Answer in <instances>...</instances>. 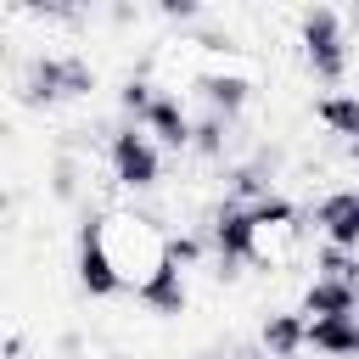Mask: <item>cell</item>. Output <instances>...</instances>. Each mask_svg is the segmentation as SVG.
I'll list each match as a JSON object with an SVG mask.
<instances>
[{
  "mask_svg": "<svg viewBox=\"0 0 359 359\" xmlns=\"http://www.w3.org/2000/svg\"><path fill=\"white\" fill-rule=\"evenodd\" d=\"M258 224H252V213H247V202H236V196H224L219 202V213H213V224H208V247H213V275L219 280H236L241 275V264H264V247H258Z\"/></svg>",
  "mask_w": 359,
  "mask_h": 359,
  "instance_id": "1",
  "label": "cell"
},
{
  "mask_svg": "<svg viewBox=\"0 0 359 359\" xmlns=\"http://www.w3.org/2000/svg\"><path fill=\"white\" fill-rule=\"evenodd\" d=\"M303 62L320 84H342L348 79V28L342 11L331 6H309L303 11Z\"/></svg>",
  "mask_w": 359,
  "mask_h": 359,
  "instance_id": "2",
  "label": "cell"
},
{
  "mask_svg": "<svg viewBox=\"0 0 359 359\" xmlns=\"http://www.w3.org/2000/svg\"><path fill=\"white\" fill-rule=\"evenodd\" d=\"M73 269H79L84 297H118L123 292V269L107 247V213L101 208H84V219H79V264Z\"/></svg>",
  "mask_w": 359,
  "mask_h": 359,
  "instance_id": "3",
  "label": "cell"
},
{
  "mask_svg": "<svg viewBox=\"0 0 359 359\" xmlns=\"http://www.w3.org/2000/svg\"><path fill=\"white\" fill-rule=\"evenodd\" d=\"M107 168H112V180L123 191H151L163 180V151L140 123H118L107 135Z\"/></svg>",
  "mask_w": 359,
  "mask_h": 359,
  "instance_id": "4",
  "label": "cell"
},
{
  "mask_svg": "<svg viewBox=\"0 0 359 359\" xmlns=\"http://www.w3.org/2000/svg\"><path fill=\"white\" fill-rule=\"evenodd\" d=\"M17 90H22V101H28V107L73 101V90H67V56H50V50L28 56V62H22V79H17Z\"/></svg>",
  "mask_w": 359,
  "mask_h": 359,
  "instance_id": "5",
  "label": "cell"
},
{
  "mask_svg": "<svg viewBox=\"0 0 359 359\" xmlns=\"http://www.w3.org/2000/svg\"><path fill=\"white\" fill-rule=\"evenodd\" d=\"M314 224H320V236H325L331 247L359 252V185H342V191L320 196V202H314Z\"/></svg>",
  "mask_w": 359,
  "mask_h": 359,
  "instance_id": "6",
  "label": "cell"
},
{
  "mask_svg": "<svg viewBox=\"0 0 359 359\" xmlns=\"http://www.w3.org/2000/svg\"><path fill=\"white\" fill-rule=\"evenodd\" d=\"M135 297L151 309V314H163V320H174V314H185L191 309V292H185V269H174L168 258H157L146 275H140V286H135Z\"/></svg>",
  "mask_w": 359,
  "mask_h": 359,
  "instance_id": "7",
  "label": "cell"
},
{
  "mask_svg": "<svg viewBox=\"0 0 359 359\" xmlns=\"http://www.w3.org/2000/svg\"><path fill=\"white\" fill-rule=\"evenodd\" d=\"M191 90H196V101H202L213 118H224V123H236V118L247 112V101H252L247 73H196Z\"/></svg>",
  "mask_w": 359,
  "mask_h": 359,
  "instance_id": "8",
  "label": "cell"
},
{
  "mask_svg": "<svg viewBox=\"0 0 359 359\" xmlns=\"http://www.w3.org/2000/svg\"><path fill=\"white\" fill-rule=\"evenodd\" d=\"M140 129H146L157 146H168V151H185V146H191V129H196V118L185 112V101H180V95H157Z\"/></svg>",
  "mask_w": 359,
  "mask_h": 359,
  "instance_id": "9",
  "label": "cell"
},
{
  "mask_svg": "<svg viewBox=\"0 0 359 359\" xmlns=\"http://www.w3.org/2000/svg\"><path fill=\"white\" fill-rule=\"evenodd\" d=\"M297 314H303V320H342V314H359V286L314 275L309 292H303V309H297Z\"/></svg>",
  "mask_w": 359,
  "mask_h": 359,
  "instance_id": "10",
  "label": "cell"
},
{
  "mask_svg": "<svg viewBox=\"0 0 359 359\" xmlns=\"http://www.w3.org/2000/svg\"><path fill=\"white\" fill-rule=\"evenodd\" d=\"M275 168H280V151H275V146H258L247 163L230 168V196H236V202H258V196H269Z\"/></svg>",
  "mask_w": 359,
  "mask_h": 359,
  "instance_id": "11",
  "label": "cell"
},
{
  "mask_svg": "<svg viewBox=\"0 0 359 359\" xmlns=\"http://www.w3.org/2000/svg\"><path fill=\"white\" fill-rule=\"evenodd\" d=\"M309 348L325 359H359V314L342 320H309Z\"/></svg>",
  "mask_w": 359,
  "mask_h": 359,
  "instance_id": "12",
  "label": "cell"
},
{
  "mask_svg": "<svg viewBox=\"0 0 359 359\" xmlns=\"http://www.w3.org/2000/svg\"><path fill=\"white\" fill-rule=\"evenodd\" d=\"M258 348L269 359H297V348H309V320L303 314H269L258 331Z\"/></svg>",
  "mask_w": 359,
  "mask_h": 359,
  "instance_id": "13",
  "label": "cell"
},
{
  "mask_svg": "<svg viewBox=\"0 0 359 359\" xmlns=\"http://www.w3.org/2000/svg\"><path fill=\"white\" fill-rule=\"evenodd\" d=\"M314 118L331 129V135H359V90H325L320 101H314Z\"/></svg>",
  "mask_w": 359,
  "mask_h": 359,
  "instance_id": "14",
  "label": "cell"
},
{
  "mask_svg": "<svg viewBox=\"0 0 359 359\" xmlns=\"http://www.w3.org/2000/svg\"><path fill=\"white\" fill-rule=\"evenodd\" d=\"M230 129H236V123H224V118L202 112V118H196V129H191V151H196V157H208V163H219V157L230 151Z\"/></svg>",
  "mask_w": 359,
  "mask_h": 359,
  "instance_id": "15",
  "label": "cell"
},
{
  "mask_svg": "<svg viewBox=\"0 0 359 359\" xmlns=\"http://www.w3.org/2000/svg\"><path fill=\"white\" fill-rule=\"evenodd\" d=\"M247 213H252V224H258V230H286V224H297V202H292V196H280V191H269V196L247 202Z\"/></svg>",
  "mask_w": 359,
  "mask_h": 359,
  "instance_id": "16",
  "label": "cell"
},
{
  "mask_svg": "<svg viewBox=\"0 0 359 359\" xmlns=\"http://www.w3.org/2000/svg\"><path fill=\"white\" fill-rule=\"evenodd\" d=\"M163 258L174 269H196L208 258V236L202 230H174V236H163Z\"/></svg>",
  "mask_w": 359,
  "mask_h": 359,
  "instance_id": "17",
  "label": "cell"
},
{
  "mask_svg": "<svg viewBox=\"0 0 359 359\" xmlns=\"http://www.w3.org/2000/svg\"><path fill=\"white\" fill-rule=\"evenodd\" d=\"M151 101H157V90L146 84V73H129V79H123V90H118V107H123V118H129V123H146Z\"/></svg>",
  "mask_w": 359,
  "mask_h": 359,
  "instance_id": "18",
  "label": "cell"
},
{
  "mask_svg": "<svg viewBox=\"0 0 359 359\" xmlns=\"http://www.w3.org/2000/svg\"><path fill=\"white\" fill-rule=\"evenodd\" d=\"M79 180H84V163L79 157H56L50 163V196L56 202H79Z\"/></svg>",
  "mask_w": 359,
  "mask_h": 359,
  "instance_id": "19",
  "label": "cell"
},
{
  "mask_svg": "<svg viewBox=\"0 0 359 359\" xmlns=\"http://www.w3.org/2000/svg\"><path fill=\"white\" fill-rule=\"evenodd\" d=\"M95 84H101V79H95V67H90L84 56H73V50H67V90H73V101H84Z\"/></svg>",
  "mask_w": 359,
  "mask_h": 359,
  "instance_id": "20",
  "label": "cell"
},
{
  "mask_svg": "<svg viewBox=\"0 0 359 359\" xmlns=\"http://www.w3.org/2000/svg\"><path fill=\"white\" fill-rule=\"evenodd\" d=\"M157 11H163L168 22H196V17H202V6H196V0H163Z\"/></svg>",
  "mask_w": 359,
  "mask_h": 359,
  "instance_id": "21",
  "label": "cell"
},
{
  "mask_svg": "<svg viewBox=\"0 0 359 359\" xmlns=\"http://www.w3.org/2000/svg\"><path fill=\"white\" fill-rule=\"evenodd\" d=\"M236 359H269L264 348H236Z\"/></svg>",
  "mask_w": 359,
  "mask_h": 359,
  "instance_id": "22",
  "label": "cell"
},
{
  "mask_svg": "<svg viewBox=\"0 0 359 359\" xmlns=\"http://www.w3.org/2000/svg\"><path fill=\"white\" fill-rule=\"evenodd\" d=\"M348 157H353V163H359V135H353V140H348Z\"/></svg>",
  "mask_w": 359,
  "mask_h": 359,
  "instance_id": "23",
  "label": "cell"
}]
</instances>
